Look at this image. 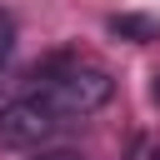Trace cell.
<instances>
[{"label": "cell", "mask_w": 160, "mask_h": 160, "mask_svg": "<svg viewBox=\"0 0 160 160\" xmlns=\"http://www.w3.org/2000/svg\"><path fill=\"white\" fill-rule=\"evenodd\" d=\"M150 160H160V150H155V155H150Z\"/></svg>", "instance_id": "52a82bcc"}, {"label": "cell", "mask_w": 160, "mask_h": 160, "mask_svg": "<svg viewBox=\"0 0 160 160\" xmlns=\"http://www.w3.org/2000/svg\"><path fill=\"white\" fill-rule=\"evenodd\" d=\"M55 130H60V120L35 95H20V100H10L0 110V145L5 150H40Z\"/></svg>", "instance_id": "7a4b0ae2"}, {"label": "cell", "mask_w": 160, "mask_h": 160, "mask_svg": "<svg viewBox=\"0 0 160 160\" xmlns=\"http://www.w3.org/2000/svg\"><path fill=\"white\" fill-rule=\"evenodd\" d=\"M10 50H15V20H10V10H0V65L10 60Z\"/></svg>", "instance_id": "277c9868"}, {"label": "cell", "mask_w": 160, "mask_h": 160, "mask_svg": "<svg viewBox=\"0 0 160 160\" xmlns=\"http://www.w3.org/2000/svg\"><path fill=\"white\" fill-rule=\"evenodd\" d=\"M150 100H155V105H160V75H155V85H150Z\"/></svg>", "instance_id": "8992f818"}, {"label": "cell", "mask_w": 160, "mask_h": 160, "mask_svg": "<svg viewBox=\"0 0 160 160\" xmlns=\"http://www.w3.org/2000/svg\"><path fill=\"white\" fill-rule=\"evenodd\" d=\"M35 160H85L80 150H35Z\"/></svg>", "instance_id": "5b68a950"}, {"label": "cell", "mask_w": 160, "mask_h": 160, "mask_svg": "<svg viewBox=\"0 0 160 160\" xmlns=\"http://www.w3.org/2000/svg\"><path fill=\"white\" fill-rule=\"evenodd\" d=\"M110 35H120V40H130V45H150V40H160V20H150V15H110Z\"/></svg>", "instance_id": "3957f363"}, {"label": "cell", "mask_w": 160, "mask_h": 160, "mask_svg": "<svg viewBox=\"0 0 160 160\" xmlns=\"http://www.w3.org/2000/svg\"><path fill=\"white\" fill-rule=\"evenodd\" d=\"M60 125L80 120V115H95L110 95H115V80L100 70V65H50L35 75V90H30Z\"/></svg>", "instance_id": "6da1fadb"}]
</instances>
